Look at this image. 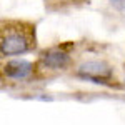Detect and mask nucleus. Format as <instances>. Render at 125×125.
Returning a JSON list of instances; mask_svg holds the SVG:
<instances>
[{
  "instance_id": "1",
  "label": "nucleus",
  "mask_w": 125,
  "mask_h": 125,
  "mask_svg": "<svg viewBox=\"0 0 125 125\" xmlns=\"http://www.w3.org/2000/svg\"><path fill=\"white\" fill-rule=\"evenodd\" d=\"M23 23H9L2 30L0 52L3 57L20 55L35 47V37L32 27L23 29Z\"/></svg>"
},
{
  "instance_id": "2",
  "label": "nucleus",
  "mask_w": 125,
  "mask_h": 125,
  "mask_svg": "<svg viewBox=\"0 0 125 125\" xmlns=\"http://www.w3.org/2000/svg\"><path fill=\"white\" fill-rule=\"evenodd\" d=\"M77 73L83 78L94 80L95 83H102L105 78L112 77V67L102 60H88L77 68Z\"/></svg>"
},
{
  "instance_id": "3",
  "label": "nucleus",
  "mask_w": 125,
  "mask_h": 125,
  "mask_svg": "<svg viewBox=\"0 0 125 125\" xmlns=\"http://www.w3.org/2000/svg\"><path fill=\"white\" fill-rule=\"evenodd\" d=\"M33 63L29 60H10L3 65V75L15 80H23L33 73Z\"/></svg>"
},
{
  "instance_id": "4",
  "label": "nucleus",
  "mask_w": 125,
  "mask_h": 125,
  "mask_svg": "<svg viewBox=\"0 0 125 125\" xmlns=\"http://www.w3.org/2000/svg\"><path fill=\"white\" fill-rule=\"evenodd\" d=\"M40 63L47 68H65L70 63V55L63 50H57V48H52V50H45L42 52L40 55Z\"/></svg>"
},
{
  "instance_id": "5",
  "label": "nucleus",
  "mask_w": 125,
  "mask_h": 125,
  "mask_svg": "<svg viewBox=\"0 0 125 125\" xmlns=\"http://www.w3.org/2000/svg\"><path fill=\"white\" fill-rule=\"evenodd\" d=\"M110 2V5L117 9L118 12H125V0H108Z\"/></svg>"
},
{
  "instance_id": "6",
  "label": "nucleus",
  "mask_w": 125,
  "mask_h": 125,
  "mask_svg": "<svg viewBox=\"0 0 125 125\" xmlns=\"http://www.w3.org/2000/svg\"><path fill=\"white\" fill-rule=\"evenodd\" d=\"M124 82H125V80H124Z\"/></svg>"
}]
</instances>
